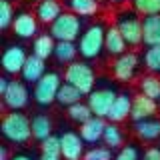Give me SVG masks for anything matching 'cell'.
<instances>
[{
    "label": "cell",
    "instance_id": "obj_1",
    "mask_svg": "<svg viewBox=\"0 0 160 160\" xmlns=\"http://www.w3.org/2000/svg\"><path fill=\"white\" fill-rule=\"evenodd\" d=\"M0 130H2V136L6 140L14 144H24L32 138V120L26 114L12 110V112H6L2 116Z\"/></svg>",
    "mask_w": 160,
    "mask_h": 160
},
{
    "label": "cell",
    "instance_id": "obj_2",
    "mask_svg": "<svg viewBox=\"0 0 160 160\" xmlns=\"http://www.w3.org/2000/svg\"><path fill=\"white\" fill-rule=\"evenodd\" d=\"M104 40H106V28L102 24L96 22L88 26L78 38V54L86 60L98 58L100 52L104 50Z\"/></svg>",
    "mask_w": 160,
    "mask_h": 160
},
{
    "label": "cell",
    "instance_id": "obj_3",
    "mask_svg": "<svg viewBox=\"0 0 160 160\" xmlns=\"http://www.w3.org/2000/svg\"><path fill=\"white\" fill-rule=\"evenodd\" d=\"M64 82L76 86L82 94H90L94 90V84H96V74H94V68L86 62H72L68 64L66 70H64Z\"/></svg>",
    "mask_w": 160,
    "mask_h": 160
},
{
    "label": "cell",
    "instance_id": "obj_4",
    "mask_svg": "<svg viewBox=\"0 0 160 160\" xmlns=\"http://www.w3.org/2000/svg\"><path fill=\"white\" fill-rule=\"evenodd\" d=\"M80 30H82V22H80V16L74 12H62L50 24V34L56 42H64V40L74 42L76 38H80Z\"/></svg>",
    "mask_w": 160,
    "mask_h": 160
},
{
    "label": "cell",
    "instance_id": "obj_5",
    "mask_svg": "<svg viewBox=\"0 0 160 160\" xmlns=\"http://www.w3.org/2000/svg\"><path fill=\"white\" fill-rule=\"evenodd\" d=\"M116 26L126 38L128 46L142 44V18L136 10H122L116 16Z\"/></svg>",
    "mask_w": 160,
    "mask_h": 160
},
{
    "label": "cell",
    "instance_id": "obj_6",
    "mask_svg": "<svg viewBox=\"0 0 160 160\" xmlns=\"http://www.w3.org/2000/svg\"><path fill=\"white\" fill-rule=\"evenodd\" d=\"M60 86H62L60 74L58 72H46L36 84H34L32 96H34V100H36L40 106H50V104L56 100Z\"/></svg>",
    "mask_w": 160,
    "mask_h": 160
},
{
    "label": "cell",
    "instance_id": "obj_7",
    "mask_svg": "<svg viewBox=\"0 0 160 160\" xmlns=\"http://www.w3.org/2000/svg\"><path fill=\"white\" fill-rule=\"evenodd\" d=\"M118 92L112 86H104V88H94L88 94V106L92 108V114L98 118H108L110 108H112L114 100H116Z\"/></svg>",
    "mask_w": 160,
    "mask_h": 160
},
{
    "label": "cell",
    "instance_id": "obj_8",
    "mask_svg": "<svg viewBox=\"0 0 160 160\" xmlns=\"http://www.w3.org/2000/svg\"><path fill=\"white\" fill-rule=\"evenodd\" d=\"M138 68V56L134 52H124L112 62V76L118 82H130Z\"/></svg>",
    "mask_w": 160,
    "mask_h": 160
},
{
    "label": "cell",
    "instance_id": "obj_9",
    "mask_svg": "<svg viewBox=\"0 0 160 160\" xmlns=\"http://www.w3.org/2000/svg\"><path fill=\"white\" fill-rule=\"evenodd\" d=\"M28 98H30V92L26 88V84L20 82V80H10V86L8 90L4 92V106L10 108V110H20L28 104Z\"/></svg>",
    "mask_w": 160,
    "mask_h": 160
},
{
    "label": "cell",
    "instance_id": "obj_10",
    "mask_svg": "<svg viewBox=\"0 0 160 160\" xmlns=\"http://www.w3.org/2000/svg\"><path fill=\"white\" fill-rule=\"evenodd\" d=\"M28 60V54L24 46L20 44H14V46H8L2 54V68L6 74H20Z\"/></svg>",
    "mask_w": 160,
    "mask_h": 160
},
{
    "label": "cell",
    "instance_id": "obj_11",
    "mask_svg": "<svg viewBox=\"0 0 160 160\" xmlns=\"http://www.w3.org/2000/svg\"><path fill=\"white\" fill-rule=\"evenodd\" d=\"M158 112V104L156 100L144 96V94H134L132 96V112H130V118L134 122H140V120H148V118H154Z\"/></svg>",
    "mask_w": 160,
    "mask_h": 160
},
{
    "label": "cell",
    "instance_id": "obj_12",
    "mask_svg": "<svg viewBox=\"0 0 160 160\" xmlns=\"http://www.w3.org/2000/svg\"><path fill=\"white\" fill-rule=\"evenodd\" d=\"M60 144H62V158L64 160H80L84 158V140L80 134L72 132H64L60 136Z\"/></svg>",
    "mask_w": 160,
    "mask_h": 160
},
{
    "label": "cell",
    "instance_id": "obj_13",
    "mask_svg": "<svg viewBox=\"0 0 160 160\" xmlns=\"http://www.w3.org/2000/svg\"><path fill=\"white\" fill-rule=\"evenodd\" d=\"M12 30L18 38H32L38 34V18L30 12H18L14 16Z\"/></svg>",
    "mask_w": 160,
    "mask_h": 160
},
{
    "label": "cell",
    "instance_id": "obj_14",
    "mask_svg": "<svg viewBox=\"0 0 160 160\" xmlns=\"http://www.w3.org/2000/svg\"><path fill=\"white\" fill-rule=\"evenodd\" d=\"M132 112V94L128 92H118L116 100H114L112 108H110V114H108V122H114V124H120L122 120H126Z\"/></svg>",
    "mask_w": 160,
    "mask_h": 160
},
{
    "label": "cell",
    "instance_id": "obj_15",
    "mask_svg": "<svg viewBox=\"0 0 160 160\" xmlns=\"http://www.w3.org/2000/svg\"><path fill=\"white\" fill-rule=\"evenodd\" d=\"M104 128H106V122H104V118L92 116L88 122L80 124V136H82L84 142L94 144V142H98V140H102V136H104Z\"/></svg>",
    "mask_w": 160,
    "mask_h": 160
},
{
    "label": "cell",
    "instance_id": "obj_16",
    "mask_svg": "<svg viewBox=\"0 0 160 160\" xmlns=\"http://www.w3.org/2000/svg\"><path fill=\"white\" fill-rule=\"evenodd\" d=\"M142 44L146 46L160 44V14L142 18Z\"/></svg>",
    "mask_w": 160,
    "mask_h": 160
},
{
    "label": "cell",
    "instance_id": "obj_17",
    "mask_svg": "<svg viewBox=\"0 0 160 160\" xmlns=\"http://www.w3.org/2000/svg\"><path fill=\"white\" fill-rule=\"evenodd\" d=\"M46 60H42V58H38V56H34V54H30L28 60H26V64H24V68H22V78H24V82H28V84H36L40 78L46 74Z\"/></svg>",
    "mask_w": 160,
    "mask_h": 160
},
{
    "label": "cell",
    "instance_id": "obj_18",
    "mask_svg": "<svg viewBox=\"0 0 160 160\" xmlns=\"http://www.w3.org/2000/svg\"><path fill=\"white\" fill-rule=\"evenodd\" d=\"M126 38L122 36V32L118 30V26L114 24V26L106 28V40H104V50H106L108 54H112V56H120V54L126 52Z\"/></svg>",
    "mask_w": 160,
    "mask_h": 160
},
{
    "label": "cell",
    "instance_id": "obj_19",
    "mask_svg": "<svg viewBox=\"0 0 160 160\" xmlns=\"http://www.w3.org/2000/svg\"><path fill=\"white\" fill-rule=\"evenodd\" d=\"M60 14H62V4H60L58 0H40L34 16L42 24H52Z\"/></svg>",
    "mask_w": 160,
    "mask_h": 160
},
{
    "label": "cell",
    "instance_id": "obj_20",
    "mask_svg": "<svg viewBox=\"0 0 160 160\" xmlns=\"http://www.w3.org/2000/svg\"><path fill=\"white\" fill-rule=\"evenodd\" d=\"M134 132L140 140H156L160 138V118H148V120H140L134 122Z\"/></svg>",
    "mask_w": 160,
    "mask_h": 160
},
{
    "label": "cell",
    "instance_id": "obj_21",
    "mask_svg": "<svg viewBox=\"0 0 160 160\" xmlns=\"http://www.w3.org/2000/svg\"><path fill=\"white\" fill-rule=\"evenodd\" d=\"M54 48H56V40L52 34H38L32 42V54L42 60L54 56Z\"/></svg>",
    "mask_w": 160,
    "mask_h": 160
},
{
    "label": "cell",
    "instance_id": "obj_22",
    "mask_svg": "<svg viewBox=\"0 0 160 160\" xmlns=\"http://www.w3.org/2000/svg\"><path fill=\"white\" fill-rule=\"evenodd\" d=\"M138 90H140V94H144V96L160 102V78L158 76H154V74H144V76H140Z\"/></svg>",
    "mask_w": 160,
    "mask_h": 160
},
{
    "label": "cell",
    "instance_id": "obj_23",
    "mask_svg": "<svg viewBox=\"0 0 160 160\" xmlns=\"http://www.w3.org/2000/svg\"><path fill=\"white\" fill-rule=\"evenodd\" d=\"M40 160H62L60 136H50L44 142H40Z\"/></svg>",
    "mask_w": 160,
    "mask_h": 160
},
{
    "label": "cell",
    "instance_id": "obj_24",
    "mask_svg": "<svg viewBox=\"0 0 160 160\" xmlns=\"http://www.w3.org/2000/svg\"><path fill=\"white\" fill-rule=\"evenodd\" d=\"M32 136L40 142H44L46 138L52 136V120L46 114H36L32 118Z\"/></svg>",
    "mask_w": 160,
    "mask_h": 160
},
{
    "label": "cell",
    "instance_id": "obj_25",
    "mask_svg": "<svg viewBox=\"0 0 160 160\" xmlns=\"http://www.w3.org/2000/svg\"><path fill=\"white\" fill-rule=\"evenodd\" d=\"M76 54H78V44L74 42H56V48H54V56H56L58 62L64 64H72L76 62Z\"/></svg>",
    "mask_w": 160,
    "mask_h": 160
},
{
    "label": "cell",
    "instance_id": "obj_26",
    "mask_svg": "<svg viewBox=\"0 0 160 160\" xmlns=\"http://www.w3.org/2000/svg\"><path fill=\"white\" fill-rule=\"evenodd\" d=\"M82 96H84V94L80 92L76 86H72V84H68V82H62L56 100L62 104V106H72V104H78Z\"/></svg>",
    "mask_w": 160,
    "mask_h": 160
},
{
    "label": "cell",
    "instance_id": "obj_27",
    "mask_svg": "<svg viewBox=\"0 0 160 160\" xmlns=\"http://www.w3.org/2000/svg\"><path fill=\"white\" fill-rule=\"evenodd\" d=\"M104 144H106L108 148H122V142H124V134H122V130H120L118 124H114V122H106V128H104Z\"/></svg>",
    "mask_w": 160,
    "mask_h": 160
},
{
    "label": "cell",
    "instance_id": "obj_28",
    "mask_svg": "<svg viewBox=\"0 0 160 160\" xmlns=\"http://www.w3.org/2000/svg\"><path fill=\"white\" fill-rule=\"evenodd\" d=\"M68 6H70V12L84 16V18H90L98 12L96 0H68Z\"/></svg>",
    "mask_w": 160,
    "mask_h": 160
},
{
    "label": "cell",
    "instance_id": "obj_29",
    "mask_svg": "<svg viewBox=\"0 0 160 160\" xmlns=\"http://www.w3.org/2000/svg\"><path fill=\"white\" fill-rule=\"evenodd\" d=\"M68 116H70V120H74V122L84 124V122H88L94 114H92V108L88 106V102L86 104H84V102H78V104L68 106Z\"/></svg>",
    "mask_w": 160,
    "mask_h": 160
},
{
    "label": "cell",
    "instance_id": "obj_30",
    "mask_svg": "<svg viewBox=\"0 0 160 160\" xmlns=\"http://www.w3.org/2000/svg\"><path fill=\"white\" fill-rule=\"evenodd\" d=\"M132 6L142 18L160 14V0H132Z\"/></svg>",
    "mask_w": 160,
    "mask_h": 160
},
{
    "label": "cell",
    "instance_id": "obj_31",
    "mask_svg": "<svg viewBox=\"0 0 160 160\" xmlns=\"http://www.w3.org/2000/svg\"><path fill=\"white\" fill-rule=\"evenodd\" d=\"M142 60L150 72H160V44L158 46H148Z\"/></svg>",
    "mask_w": 160,
    "mask_h": 160
},
{
    "label": "cell",
    "instance_id": "obj_32",
    "mask_svg": "<svg viewBox=\"0 0 160 160\" xmlns=\"http://www.w3.org/2000/svg\"><path fill=\"white\" fill-rule=\"evenodd\" d=\"M14 8H12V4H10V0H0V28L2 30H6L12 26V22H14Z\"/></svg>",
    "mask_w": 160,
    "mask_h": 160
},
{
    "label": "cell",
    "instance_id": "obj_33",
    "mask_svg": "<svg viewBox=\"0 0 160 160\" xmlns=\"http://www.w3.org/2000/svg\"><path fill=\"white\" fill-rule=\"evenodd\" d=\"M82 160H114L112 156V148L108 146H94L84 152V158Z\"/></svg>",
    "mask_w": 160,
    "mask_h": 160
},
{
    "label": "cell",
    "instance_id": "obj_34",
    "mask_svg": "<svg viewBox=\"0 0 160 160\" xmlns=\"http://www.w3.org/2000/svg\"><path fill=\"white\" fill-rule=\"evenodd\" d=\"M114 160H142V156H140V150L134 144H126L116 152Z\"/></svg>",
    "mask_w": 160,
    "mask_h": 160
},
{
    "label": "cell",
    "instance_id": "obj_35",
    "mask_svg": "<svg viewBox=\"0 0 160 160\" xmlns=\"http://www.w3.org/2000/svg\"><path fill=\"white\" fill-rule=\"evenodd\" d=\"M142 160H160V148H156V146L146 148L142 154Z\"/></svg>",
    "mask_w": 160,
    "mask_h": 160
},
{
    "label": "cell",
    "instance_id": "obj_36",
    "mask_svg": "<svg viewBox=\"0 0 160 160\" xmlns=\"http://www.w3.org/2000/svg\"><path fill=\"white\" fill-rule=\"evenodd\" d=\"M8 86H10V78L2 76V78H0V96H4V92L8 90Z\"/></svg>",
    "mask_w": 160,
    "mask_h": 160
},
{
    "label": "cell",
    "instance_id": "obj_37",
    "mask_svg": "<svg viewBox=\"0 0 160 160\" xmlns=\"http://www.w3.org/2000/svg\"><path fill=\"white\" fill-rule=\"evenodd\" d=\"M10 160H32V158H30L28 154H14V156L10 158Z\"/></svg>",
    "mask_w": 160,
    "mask_h": 160
},
{
    "label": "cell",
    "instance_id": "obj_38",
    "mask_svg": "<svg viewBox=\"0 0 160 160\" xmlns=\"http://www.w3.org/2000/svg\"><path fill=\"white\" fill-rule=\"evenodd\" d=\"M0 160H10V158H8V150L4 148V146L0 148Z\"/></svg>",
    "mask_w": 160,
    "mask_h": 160
},
{
    "label": "cell",
    "instance_id": "obj_39",
    "mask_svg": "<svg viewBox=\"0 0 160 160\" xmlns=\"http://www.w3.org/2000/svg\"><path fill=\"white\" fill-rule=\"evenodd\" d=\"M110 2H122V0H110Z\"/></svg>",
    "mask_w": 160,
    "mask_h": 160
}]
</instances>
